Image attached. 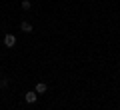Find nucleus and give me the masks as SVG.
I'll use <instances>...</instances> for the list:
<instances>
[{
    "label": "nucleus",
    "mask_w": 120,
    "mask_h": 110,
    "mask_svg": "<svg viewBox=\"0 0 120 110\" xmlns=\"http://www.w3.org/2000/svg\"><path fill=\"white\" fill-rule=\"evenodd\" d=\"M24 100L28 102V104H34V102L38 100V94H36V90H28V92H26V96H24Z\"/></svg>",
    "instance_id": "f03ea898"
},
{
    "label": "nucleus",
    "mask_w": 120,
    "mask_h": 110,
    "mask_svg": "<svg viewBox=\"0 0 120 110\" xmlns=\"http://www.w3.org/2000/svg\"><path fill=\"white\" fill-rule=\"evenodd\" d=\"M20 28H22V32H32V30H34V28H32V24H30L28 20H24V22H22V24H20Z\"/></svg>",
    "instance_id": "20e7f679"
},
{
    "label": "nucleus",
    "mask_w": 120,
    "mask_h": 110,
    "mask_svg": "<svg viewBox=\"0 0 120 110\" xmlns=\"http://www.w3.org/2000/svg\"><path fill=\"white\" fill-rule=\"evenodd\" d=\"M0 44H2V38H0Z\"/></svg>",
    "instance_id": "6e6552de"
},
{
    "label": "nucleus",
    "mask_w": 120,
    "mask_h": 110,
    "mask_svg": "<svg viewBox=\"0 0 120 110\" xmlns=\"http://www.w3.org/2000/svg\"><path fill=\"white\" fill-rule=\"evenodd\" d=\"M30 6H32L30 0H22V8H24V10H30Z\"/></svg>",
    "instance_id": "39448f33"
},
{
    "label": "nucleus",
    "mask_w": 120,
    "mask_h": 110,
    "mask_svg": "<svg viewBox=\"0 0 120 110\" xmlns=\"http://www.w3.org/2000/svg\"><path fill=\"white\" fill-rule=\"evenodd\" d=\"M0 86H2V88H6V86H8V82H6V78H0Z\"/></svg>",
    "instance_id": "423d86ee"
},
{
    "label": "nucleus",
    "mask_w": 120,
    "mask_h": 110,
    "mask_svg": "<svg viewBox=\"0 0 120 110\" xmlns=\"http://www.w3.org/2000/svg\"><path fill=\"white\" fill-rule=\"evenodd\" d=\"M34 90H36V94H44V92L48 90V86H46V82H38Z\"/></svg>",
    "instance_id": "7ed1b4c3"
},
{
    "label": "nucleus",
    "mask_w": 120,
    "mask_h": 110,
    "mask_svg": "<svg viewBox=\"0 0 120 110\" xmlns=\"http://www.w3.org/2000/svg\"><path fill=\"white\" fill-rule=\"evenodd\" d=\"M2 42H4L6 48H14V46H16V36H14L12 32H6L4 38H2Z\"/></svg>",
    "instance_id": "f257e3e1"
},
{
    "label": "nucleus",
    "mask_w": 120,
    "mask_h": 110,
    "mask_svg": "<svg viewBox=\"0 0 120 110\" xmlns=\"http://www.w3.org/2000/svg\"><path fill=\"white\" fill-rule=\"evenodd\" d=\"M0 78H2V72H0Z\"/></svg>",
    "instance_id": "0eeeda50"
}]
</instances>
